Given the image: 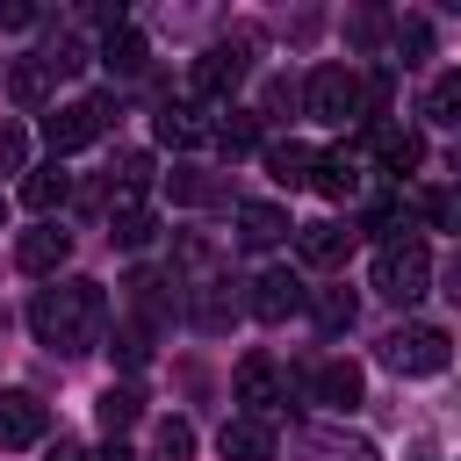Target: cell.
<instances>
[{"instance_id": "16", "label": "cell", "mask_w": 461, "mask_h": 461, "mask_svg": "<svg viewBox=\"0 0 461 461\" xmlns=\"http://www.w3.org/2000/svg\"><path fill=\"white\" fill-rule=\"evenodd\" d=\"M122 288H130V324H144V331L158 339V324L173 317V295H166V274H130Z\"/></svg>"}, {"instance_id": "22", "label": "cell", "mask_w": 461, "mask_h": 461, "mask_svg": "<svg viewBox=\"0 0 461 461\" xmlns=\"http://www.w3.org/2000/svg\"><path fill=\"white\" fill-rule=\"evenodd\" d=\"M72 194V173L50 158V166H29V180H22V209H36V216H50L58 202Z\"/></svg>"}, {"instance_id": "2", "label": "cell", "mask_w": 461, "mask_h": 461, "mask_svg": "<svg viewBox=\"0 0 461 461\" xmlns=\"http://www.w3.org/2000/svg\"><path fill=\"white\" fill-rule=\"evenodd\" d=\"M425 288H432V245H425V238H396V245L375 252V295L418 303Z\"/></svg>"}, {"instance_id": "38", "label": "cell", "mask_w": 461, "mask_h": 461, "mask_svg": "<svg viewBox=\"0 0 461 461\" xmlns=\"http://www.w3.org/2000/svg\"><path fill=\"white\" fill-rule=\"evenodd\" d=\"M86 461H137V454H130L122 439H108V447H101V454H86Z\"/></svg>"}, {"instance_id": "13", "label": "cell", "mask_w": 461, "mask_h": 461, "mask_svg": "<svg viewBox=\"0 0 461 461\" xmlns=\"http://www.w3.org/2000/svg\"><path fill=\"white\" fill-rule=\"evenodd\" d=\"M158 144H173V151L209 144V108H202V101H166V108H158Z\"/></svg>"}, {"instance_id": "14", "label": "cell", "mask_w": 461, "mask_h": 461, "mask_svg": "<svg viewBox=\"0 0 461 461\" xmlns=\"http://www.w3.org/2000/svg\"><path fill=\"white\" fill-rule=\"evenodd\" d=\"M310 187H317L324 202H353V194H360V151H317Z\"/></svg>"}, {"instance_id": "9", "label": "cell", "mask_w": 461, "mask_h": 461, "mask_svg": "<svg viewBox=\"0 0 461 461\" xmlns=\"http://www.w3.org/2000/svg\"><path fill=\"white\" fill-rule=\"evenodd\" d=\"M238 403H245V418H274V411L288 403V375H281L267 353H252V360L238 367Z\"/></svg>"}, {"instance_id": "33", "label": "cell", "mask_w": 461, "mask_h": 461, "mask_svg": "<svg viewBox=\"0 0 461 461\" xmlns=\"http://www.w3.org/2000/svg\"><path fill=\"white\" fill-rule=\"evenodd\" d=\"M0 173H29V130L14 115H0Z\"/></svg>"}, {"instance_id": "34", "label": "cell", "mask_w": 461, "mask_h": 461, "mask_svg": "<svg viewBox=\"0 0 461 461\" xmlns=\"http://www.w3.org/2000/svg\"><path fill=\"white\" fill-rule=\"evenodd\" d=\"M396 50H403V65H418V58L432 50V22H425V14H403V22H396Z\"/></svg>"}, {"instance_id": "5", "label": "cell", "mask_w": 461, "mask_h": 461, "mask_svg": "<svg viewBox=\"0 0 461 461\" xmlns=\"http://www.w3.org/2000/svg\"><path fill=\"white\" fill-rule=\"evenodd\" d=\"M382 367H396V375H439L447 367V331L439 324H396L382 339Z\"/></svg>"}, {"instance_id": "40", "label": "cell", "mask_w": 461, "mask_h": 461, "mask_svg": "<svg viewBox=\"0 0 461 461\" xmlns=\"http://www.w3.org/2000/svg\"><path fill=\"white\" fill-rule=\"evenodd\" d=\"M0 223H7V202H0Z\"/></svg>"}, {"instance_id": "15", "label": "cell", "mask_w": 461, "mask_h": 461, "mask_svg": "<svg viewBox=\"0 0 461 461\" xmlns=\"http://www.w3.org/2000/svg\"><path fill=\"white\" fill-rule=\"evenodd\" d=\"M295 223H288V209L281 202H238V238L252 245V252H267V245H281Z\"/></svg>"}, {"instance_id": "32", "label": "cell", "mask_w": 461, "mask_h": 461, "mask_svg": "<svg viewBox=\"0 0 461 461\" xmlns=\"http://www.w3.org/2000/svg\"><path fill=\"white\" fill-rule=\"evenodd\" d=\"M194 454V425L187 418H158V432H151V461H187Z\"/></svg>"}, {"instance_id": "20", "label": "cell", "mask_w": 461, "mask_h": 461, "mask_svg": "<svg viewBox=\"0 0 461 461\" xmlns=\"http://www.w3.org/2000/svg\"><path fill=\"white\" fill-rule=\"evenodd\" d=\"M367 144H375L382 173H418V166H425V137H418V130H375Z\"/></svg>"}, {"instance_id": "30", "label": "cell", "mask_w": 461, "mask_h": 461, "mask_svg": "<svg viewBox=\"0 0 461 461\" xmlns=\"http://www.w3.org/2000/svg\"><path fill=\"white\" fill-rule=\"evenodd\" d=\"M425 122H439V130L461 122V72H439V79H432V94H425Z\"/></svg>"}, {"instance_id": "3", "label": "cell", "mask_w": 461, "mask_h": 461, "mask_svg": "<svg viewBox=\"0 0 461 461\" xmlns=\"http://www.w3.org/2000/svg\"><path fill=\"white\" fill-rule=\"evenodd\" d=\"M303 108L317 115V122H360V72L353 65H317L310 72V86H303Z\"/></svg>"}, {"instance_id": "8", "label": "cell", "mask_w": 461, "mask_h": 461, "mask_svg": "<svg viewBox=\"0 0 461 461\" xmlns=\"http://www.w3.org/2000/svg\"><path fill=\"white\" fill-rule=\"evenodd\" d=\"M288 454H295V461H382V454H375L360 432H346V425H295Z\"/></svg>"}, {"instance_id": "25", "label": "cell", "mask_w": 461, "mask_h": 461, "mask_svg": "<svg viewBox=\"0 0 461 461\" xmlns=\"http://www.w3.org/2000/svg\"><path fill=\"white\" fill-rule=\"evenodd\" d=\"M166 194L187 202V209H209V202H223V180L202 173V166H173V173H166Z\"/></svg>"}, {"instance_id": "28", "label": "cell", "mask_w": 461, "mask_h": 461, "mask_svg": "<svg viewBox=\"0 0 461 461\" xmlns=\"http://www.w3.org/2000/svg\"><path fill=\"white\" fill-rule=\"evenodd\" d=\"M101 346H108L122 367H144V360H151V331H144V324H130V317H122V324H108V331H101Z\"/></svg>"}, {"instance_id": "31", "label": "cell", "mask_w": 461, "mask_h": 461, "mask_svg": "<svg viewBox=\"0 0 461 461\" xmlns=\"http://www.w3.org/2000/svg\"><path fill=\"white\" fill-rule=\"evenodd\" d=\"M209 137H216V144H223L230 158H245V151L259 144V122H252L245 108H223V122H209Z\"/></svg>"}, {"instance_id": "6", "label": "cell", "mask_w": 461, "mask_h": 461, "mask_svg": "<svg viewBox=\"0 0 461 461\" xmlns=\"http://www.w3.org/2000/svg\"><path fill=\"white\" fill-rule=\"evenodd\" d=\"M245 72H252V36H223L216 50L194 58V94H202V101H230Z\"/></svg>"}, {"instance_id": "29", "label": "cell", "mask_w": 461, "mask_h": 461, "mask_svg": "<svg viewBox=\"0 0 461 461\" xmlns=\"http://www.w3.org/2000/svg\"><path fill=\"white\" fill-rule=\"evenodd\" d=\"M101 65L108 72H144V36L122 22V29H108V43H101Z\"/></svg>"}, {"instance_id": "10", "label": "cell", "mask_w": 461, "mask_h": 461, "mask_svg": "<svg viewBox=\"0 0 461 461\" xmlns=\"http://www.w3.org/2000/svg\"><path fill=\"white\" fill-rule=\"evenodd\" d=\"M43 432H50L43 396H29V389H0V447H36Z\"/></svg>"}, {"instance_id": "11", "label": "cell", "mask_w": 461, "mask_h": 461, "mask_svg": "<svg viewBox=\"0 0 461 461\" xmlns=\"http://www.w3.org/2000/svg\"><path fill=\"white\" fill-rule=\"evenodd\" d=\"M295 252H303V267H346V252H353V230H346V223H331V216H317V223H295Z\"/></svg>"}, {"instance_id": "7", "label": "cell", "mask_w": 461, "mask_h": 461, "mask_svg": "<svg viewBox=\"0 0 461 461\" xmlns=\"http://www.w3.org/2000/svg\"><path fill=\"white\" fill-rule=\"evenodd\" d=\"M303 295H310V288H303V274H295V267H267V274L252 281L245 310H252L259 324H288V317L303 310Z\"/></svg>"}, {"instance_id": "12", "label": "cell", "mask_w": 461, "mask_h": 461, "mask_svg": "<svg viewBox=\"0 0 461 461\" xmlns=\"http://www.w3.org/2000/svg\"><path fill=\"white\" fill-rule=\"evenodd\" d=\"M65 259H72V230H58V223L22 230V245H14V267H22V274H58Z\"/></svg>"}, {"instance_id": "18", "label": "cell", "mask_w": 461, "mask_h": 461, "mask_svg": "<svg viewBox=\"0 0 461 461\" xmlns=\"http://www.w3.org/2000/svg\"><path fill=\"white\" fill-rule=\"evenodd\" d=\"M223 288H230V281H216V274H209V281H187V324H194V331H223V324H230L238 303H230Z\"/></svg>"}, {"instance_id": "24", "label": "cell", "mask_w": 461, "mask_h": 461, "mask_svg": "<svg viewBox=\"0 0 461 461\" xmlns=\"http://www.w3.org/2000/svg\"><path fill=\"white\" fill-rule=\"evenodd\" d=\"M94 418H101V432H108V439H122V432L144 418V396H137L130 382H108V389H101V403H94Z\"/></svg>"}, {"instance_id": "26", "label": "cell", "mask_w": 461, "mask_h": 461, "mask_svg": "<svg viewBox=\"0 0 461 461\" xmlns=\"http://www.w3.org/2000/svg\"><path fill=\"white\" fill-rule=\"evenodd\" d=\"M7 101H14V108H43V101H50V72H43V58L7 65Z\"/></svg>"}, {"instance_id": "4", "label": "cell", "mask_w": 461, "mask_h": 461, "mask_svg": "<svg viewBox=\"0 0 461 461\" xmlns=\"http://www.w3.org/2000/svg\"><path fill=\"white\" fill-rule=\"evenodd\" d=\"M108 115H115V101H108V94H86V101L50 108V115H43V137H50V151L65 158V151H86V144L108 130Z\"/></svg>"}, {"instance_id": "27", "label": "cell", "mask_w": 461, "mask_h": 461, "mask_svg": "<svg viewBox=\"0 0 461 461\" xmlns=\"http://www.w3.org/2000/svg\"><path fill=\"white\" fill-rule=\"evenodd\" d=\"M303 310H310L324 331H353V295H346V288H310Z\"/></svg>"}, {"instance_id": "37", "label": "cell", "mask_w": 461, "mask_h": 461, "mask_svg": "<svg viewBox=\"0 0 461 461\" xmlns=\"http://www.w3.org/2000/svg\"><path fill=\"white\" fill-rule=\"evenodd\" d=\"M29 22H36L29 0H7V7H0V29H29Z\"/></svg>"}, {"instance_id": "1", "label": "cell", "mask_w": 461, "mask_h": 461, "mask_svg": "<svg viewBox=\"0 0 461 461\" xmlns=\"http://www.w3.org/2000/svg\"><path fill=\"white\" fill-rule=\"evenodd\" d=\"M29 331L50 346V353H94L101 331H108V295L101 281H58V288H36L29 303Z\"/></svg>"}, {"instance_id": "35", "label": "cell", "mask_w": 461, "mask_h": 461, "mask_svg": "<svg viewBox=\"0 0 461 461\" xmlns=\"http://www.w3.org/2000/svg\"><path fill=\"white\" fill-rule=\"evenodd\" d=\"M108 180H115V194H144V180H151V151H122Z\"/></svg>"}, {"instance_id": "39", "label": "cell", "mask_w": 461, "mask_h": 461, "mask_svg": "<svg viewBox=\"0 0 461 461\" xmlns=\"http://www.w3.org/2000/svg\"><path fill=\"white\" fill-rule=\"evenodd\" d=\"M43 461H86V454H79V447H72V439H58V447H50V454H43Z\"/></svg>"}, {"instance_id": "36", "label": "cell", "mask_w": 461, "mask_h": 461, "mask_svg": "<svg viewBox=\"0 0 461 461\" xmlns=\"http://www.w3.org/2000/svg\"><path fill=\"white\" fill-rule=\"evenodd\" d=\"M43 72H86V43L79 36H58L50 58H43Z\"/></svg>"}, {"instance_id": "23", "label": "cell", "mask_w": 461, "mask_h": 461, "mask_svg": "<svg viewBox=\"0 0 461 461\" xmlns=\"http://www.w3.org/2000/svg\"><path fill=\"white\" fill-rule=\"evenodd\" d=\"M108 238H115V245H130V252L158 238V216L144 209V194H115V223H108Z\"/></svg>"}, {"instance_id": "21", "label": "cell", "mask_w": 461, "mask_h": 461, "mask_svg": "<svg viewBox=\"0 0 461 461\" xmlns=\"http://www.w3.org/2000/svg\"><path fill=\"white\" fill-rule=\"evenodd\" d=\"M267 173H274L281 187H310V173H317V151H310L303 137H281V144H267Z\"/></svg>"}, {"instance_id": "17", "label": "cell", "mask_w": 461, "mask_h": 461, "mask_svg": "<svg viewBox=\"0 0 461 461\" xmlns=\"http://www.w3.org/2000/svg\"><path fill=\"white\" fill-rule=\"evenodd\" d=\"M216 447H223V461H274V425L267 418H230L216 432Z\"/></svg>"}, {"instance_id": "19", "label": "cell", "mask_w": 461, "mask_h": 461, "mask_svg": "<svg viewBox=\"0 0 461 461\" xmlns=\"http://www.w3.org/2000/svg\"><path fill=\"white\" fill-rule=\"evenodd\" d=\"M310 396H317L324 411H353V403H360V367H353V360H324V367L310 375Z\"/></svg>"}]
</instances>
